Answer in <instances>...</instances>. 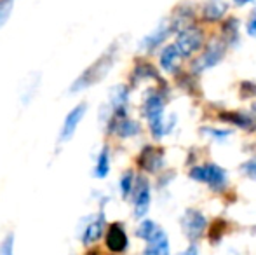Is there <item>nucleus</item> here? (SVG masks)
Masks as SVG:
<instances>
[{
	"mask_svg": "<svg viewBox=\"0 0 256 255\" xmlns=\"http://www.w3.org/2000/svg\"><path fill=\"white\" fill-rule=\"evenodd\" d=\"M110 133H117L122 138H131L140 133V124L128 117H112Z\"/></svg>",
	"mask_w": 256,
	"mask_h": 255,
	"instance_id": "11",
	"label": "nucleus"
},
{
	"mask_svg": "<svg viewBox=\"0 0 256 255\" xmlns=\"http://www.w3.org/2000/svg\"><path fill=\"white\" fill-rule=\"evenodd\" d=\"M226 231V222L223 220V218H216V220H212V224L209 225V239L211 241H220V239L223 238V234H225Z\"/></svg>",
	"mask_w": 256,
	"mask_h": 255,
	"instance_id": "22",
	"label": "nucleus"
},
{
	"mask_svg": "<svg viewBox=\"0 0 256 255\" xmlns=\"http://www.w3.org/2000/svg\"><path fill=\"white\" fill-rule=\"evenodd\" d=\"M190 178L197 182L208 184L209 187H212L214 191H222L226 185V173L222 166L214 163H206L202 166H196L190 170Z\"/></svg>",
	"mask_w": 256,
	"mask_h": 255,
	"instance_id": "4",
	"label": "nucleus"
},
{
	"mask_svg": "<svg viewBox=\"0 0 256 255\" xmlns=\"http://www.w3.org/2000/svg\"><path fill=\"white\" fill-rule=\"evenodd\" d=\"M104 243H106V248L112 253H124L128 250L129 239L126 234V229L122 227V224L115 222L108 227L106 236H104Z\"/></svg>",
	"mask_w": 256,
	"mask_h": 255,
	"instance_id": "7",
	"label": "nucleus"
},
{
	"mask_svg": "<svg viewBox=\"0 0 256 255\" xmlns=\"http://www.w3.org/2000/svg\"><path fill=\"white\" fill-rule=\"evenodd\" d=\"M134 81H142V79H158L157 70L150 63H140L134 68V74H132Z\"/></svg>",
	"mask_w": 256,
	"mask_h": 255,
	"instance_id": "21",
	"label": "nucleus"
},
{
	"mask_svg": "<svg viewBox=\"0 0 256 255\" xmlns=\"http://www.w3.org/2000/svg\"><path fill=\"white\" fill-rule=\"evenodd\" d=\"M138 164L142 170L148 171V173H155L164 164V150L160 147H154V145L145 147L138 157Z\"/></svg>",
	"mask_w": 256,
	"mask_h": 255,
	"instance_id": "8",
	"label": "nucleus"
},
{
	"mask_svg": "<svg viewBox=\"0 0 256 255\" xmlns=\"http://www.w3.org/2000/svg\"><path fill=\"white\" fill-rule=\"evenodd\" d=\"M220 119L223 123L234 124V126L240 128V129H254L256 128V119L251 114H244V112H222L220 114Z\"/></svg>",
	"mask_w": 256,
	"mask_h": 255,
	"instance_id": "12",
	"label": "nucleus"
},
{
	"mask_svg": "<svg viewBox=\"0 0 256 255\" xmlns=\"http://www.w3.org/2000/svg\"><path fill=\"white\" fill-rule=\"evenodd\" d=\"M226 9H228V6H226L225 0H208L202 7V20L208 21V23H216V21L222 20Z\"/></svg>",
	"mask_w": 256,
	"mask_h": 255,
	"instance_id": "13",
	"label": "nucleus"
},
{
	"mask_svg": "<svg viewBox=\"0 0 256 255\" xmlns=\"http://www.w3.org/2000/svg\"><path fill=\"white\" fill-rule=\"evenodd\" d=\"M0 255H14V234H7L0 243Z\"/></svg>",
	"mask_w": 256,
	"mask_h": 255,
	"instance_id": "24",
	"label": "nucleus"
},
{
	"mask_svg": "<svg viewBox=\"0 0 256 255\" xmlns=\"http://www.w3.org/2000/svg\"><path fill=\"white\" fill-rule=\"evenodd\" d=\"M204 133H208V135H211L212 138H216L218 142H222V140H225L226 136L230 135V131H222V129H212V128H204L202 129Z\"/></svg>",
	"mask_w": 256,
	"mask_h": 255,
	"instance_id": "26",
	"label": "nucleus"
},
{
	"mask_svg": "<svg viewBox=\"0 0 256 255\" xmlns=\"http://www.w3.org/2000/svg\"><path fill=\"white\" fill-rule=\"evenodd\" d=\"M222 35L226 46L236 44V42L239 41V20L228 18V20L222 25Z\"/></svg>",
	"mask_w": 256,
	"mask_h": 255,
	"instance_id": "18",
	"label": "nucleus"
},
{
	"mask_svg": "<svg viewBox=\"0 0 256 255\" xmlns=\"http://www.w3.org/2000/svg\"><path fill=\"white\" fill-rule=\"evenodd\" d=\"M171 25H168V23H164V25H160V27L157 28V30L154 32V34H150L148 37L143 41V48L146 49V51H154L157 46H160L162 42L168 39V35L171 34Z\"/></svg>",
	"mask_w": 256,
	"mask_h": 255,
	"instance_id": "16",
	"label": "nucleus"
},
{
	"mask_svg": "<svg viewBox=\"0 0 256 255\" xmlns=\"http://www.w3.org/2000/svg\"><path fill=\"white\" fill-rule=\"evenodd\" d=\"M88 255H98V252H96V250H92V252H89Z\"/></svg>",
	"mask_w": 256,
	"mask_h": 255,
	"instance_id": "31",
	"label": "nucleus"
},
{
	"mask_svg": "<svg viewBox=\"0 0 256 255\" xmlns=\"http://www.w3.org/2000/svg\"><path fill=\"white\" fill-rule=\"evenodd\" d=\"M108 171H110V150H108V147H103L102 152L98 154V161H96L94 177L104 178Z\"/></svg>",
	"mask_w": 256,
	"mask_h": 255,
	"instance_id": "19",
	"label": "nucleus"
},
{
	"mask_svg": "<svg viewBox=\"0 0 256 255\" xmlns=\"http://www.w3.org/2000/svg\"><path fill=\"white\" fill-rule=\"evenodd\" d=\"M180 58H182V56H180V53L174 44L166 46L164 51H162V55H160V67L164 68L166 72H172Z\"/></svg>",
	"mask_w": 256,
	"mask_h": 255,
	"instance_id": "17",
	"label": "nucleus"
},
{
	"mask_svg": "<svg viewBox=\"0 0 256 255\" xmlns=\"http://www.w3.org/2000/svg\"><path fill=\"white\" fill-rule=\"evenodd\" d=\"M242 171L256 180V159H251V161H248L246 164H242Z\"/></svg>",
	"mask_w": 256,
	"mask_h": 255,
	"instance_id": "27",
	"label": "nucleus"
},
{
	"mask_svg": "<svg viewBox=\"0 0 256 255\" xmlns=\"http://www.w3.org/2000/svg\"><path fill=\"white\" fill-rule=\"evenodd\" d=\"M206 227H208V222H206V217L200 211H197V210L185 211V215H183V218H182V229L190 241L196 243L197 239L202 238Z\"/></svg>",
	"mask_w": 256,
	"mask_h": 255,
	"instance_id": "6",
	"label": "nucleus"
},
{
	"mask_svg": "<svg viewBox=\"0 0 256 255\" xmlns=\"http://www.w3.org/2000/svg\"><path fill=\"white\" fill-rule=\"evenodd\" d=\"M143 255H171V252H169L168 236H166L164 231H160L154 239H150L148 246L145 248Z\"/></svg>",
	"mask_w": 256,
	"mask_h": 255,
	"instance_id": "15",
	"label": "nucleus"
},
{
	"mask_svg": "<svg viewBox=\"0 0 256 255\" xmlns=\"http://www.w3.org/2000/svg\"><path fill=\"white\" fill-rule=\"evenodd\" d=\"M132 185H134V175L131 171L124 173V177L120 178V192L124 197H128L132 192Z\"/></svg>",
	"mask_w": 256,
	"mask_h": 255,
	"instance_id": "23",
	"label": "nucleus"
},
{
	"mask_svg": "<svg viewBox=\"0 0 256 255\" xmlns=\"http://www.w3.org/2000/svg\"><path fill=\"white\" fill-rule=\"evenodd\" d=\"M134 191V215L136 217H143L146 215L150 208V184L145 177H140L136 184L132 185Z\"/></svg>",
	"mask_w": 256,
	"mask_h": 255,
	"instance_id": "9",
	"label": "nucleus"
},
{
	"mask_svg": "<svg viewBox=\"0 0 256 255\" xmlns=\"http://www.w3.org/2000/svg\"><path fill=\"white\" fill-rule=\"evenodd\" d=\"M180 255H199V253H197V246L196 245H190L188 248L185 250V252L180 253Z\"/></svg>",
	"mask_w": 256,
	"mask_h": 255,
	"instance_id": "29",
	"label": "nucleus"
},
{
	"mask_svg": "<svg viewBox=\"0 0 256 255\" xmlns=\"http://www.w3.org/2000/svg\"><path fill=\"white\" fill-rule=\"evenodd\" d=\"M226 53V44L223 39H212L208 46H206L204 53L199 56V58L194 60L192 63V72L194 74H200V72L208 70V68L214 67L223 60Z\"/></svg>",
	"mask_w": 256,
	"mask_h": 255,
	"instance_id": "5",
	"label": "nucleus"
},
{
	"mask_svg": "<svg viewBox=\"0 0 256 255\" xmlns=\"http://www.w3.org/2000/svg\"><path fill=\"white\" fill-rule=\"evenodd\" d=\"M86 110H88V105L80 103V105H77L75 109H72L70 112H68L66 119H64V123H63V128H61V133H60L61 143H66L72 140V136H74L75 131H77L78 123H80L82 117H84Z\"/></svg>",
	"mask_w": 256,
	"mask_h": 255,
	"instance_id": "10",
	"label": "nucleus"
},
{
	"mask_svg": "<svg viewBox=\"0 0 256 255\" xmlns=\"http://www.w3.org/2000/svg\"><path fill=\"white\" fill-rule=\"evenodd\" d=\"M143 114L150 123V131L157 140H160L162 136H166L172 129L176 117L172 116L169 119V123L164 121V96L157 91H152L145 100L143 105Z\"/></svg>",
	"mask_w": 256,
	"mask_h": 255,
	"instance_id": "1",
	"label": "nucleus"
},
{
	"mask_svg": "<svg viewBox=\"0 0 256 255\" xmlns=\"http://www.w3.org/2000/svg\"><path fill=\"white\" fill-rule=\"evenodd\" d=\"M174 46L182 58H188L204 46V32L197 25H188L178 32Z\"/></svg>",
	"mask_w": 256,
	"mask_h": 255,
	"instance_id": "3",
	"label": "nucleus"
},
{
	"mask_svg": "<svg viewBox=\"0 0 256 255\" xmlns=\"http://www.w3.org/2000/svg\"><path fill=\"white\" fill-rule=\"evenodd\" d=\"M162 229L158 227L155 222L152 220H143L142 224H140V227H138V231H136V234H138V238H142V239H145L146 243L150 241V239H154L155 236L160 232Z\"/></svg>",
	"mask_w": 256,
	"mask_h": 255,
	"instance_id": "20",
	"label": "nucleus"
},
{
	"mask_svg": "<svg viewBox=\"0 0 256 255\" xmlns=\"http://www.w3.org/2000/svg\"><path fill=\"white\" fill-rule=\"evenodd\" d=\"M246 32H248V35H251V37H256V9L251 13L250 21H248V27H246Z\"/></svg>",
	"mask_w": 256,
	"mask_h": 255,
	"instance_id": "28",
	"label": "nucleus"
},
{
	"mask_svg": "<svg viewBox=\"0 0 256 255\" xmlns=\"http://www.w3.org/2000/svg\"><path fill=\"white\" fill-rule=\"evenodd\" d=\"M240 96L242 98H253V96H256V84H253V82H242L240 84Z\"/></svg>",
	"mask_w": 256,
	"mask_h": 255,
	"instance_id": "25",
	"label": "nucleus"
},
{
	"mask_svg": "<svg viewBox=\"0 0 256 255\" xmlns=\"http://www.w3.org/2000/svg\"><path fill=\"white\" fill-rule=\"evenodd\" d=\"M103 231H104V215L100 213L94 220L86 225L84 234H82V243H84V245H91V243L98 241V239L102 238Z\"/></svg>",
	"mask_w": 256,
	"mask_h": 255,
	"instance_id": "14",
	"label": "nucleus"
},
{
	"mask_svg": "<svg viewBox=\"0 0 256 255\" xmlns=\"http://www.w3.org/2000/svg\"><path fill=\"white\" fill-rule=\"evenodd\" d=\"M234 2H236V4H237V6H244V4L251 2V0H234Z\"/></svg>",
	"mask_w": 256,
	"mask_h": 255,
	"instance_id": "30",
	"label": "nucleus"
},
{
	"mask_svg": "<svg viewBox=\"0 0 256 255\" xmlns=\"http://www.w3.org/2000/svg\"><path fill=\"white\" fill-rule=\"evenodd\" d=\"M115 63V51L110 49L106 51L102 58H98L88 70H84V74L75 81V84L72 86V91H80V89H86V88H91L94 86L96 82H100L104 75L110 72L112 65Z\"/></svg>",
	"mask_w": 256,
	"mask_h": 255,
	"instance_id": "2",
	"label": "nucleus"
}]
</instances>
